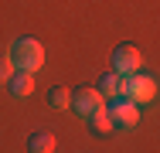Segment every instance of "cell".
<instances>
[{
    "mask_svg": "<svg viewBox=\"0 0 160 153\" xmlns=\"http://www.w3.org/2000/svg\"><path fill=\"white\" fill-rule=\"evenodd\" d=\"M7 58L17 72H38L44 65V44L38 37H17L10 44V51H7Z\"/></svg>",
    "mask_w": 160,
    "mask_h": 153,
    "instance_id": "cell-1",
    "label": "cell"
},
{
    "mask_svg": "<svg viewBox=\"0 0 160 153\" xmlns=\"http://www.w3.org/2000/svg\"><path fill=\"white\" fill-rule=\"evenodd\" d=\"M123 95L133 99L136 106H143V102H150V99L157 95V78H153V75H147V72L123 75Z\"/></svg>",
    "mask_w": 160,
    "mask_h": 153,
    "instance_id": "cell-2",
    "label": "cell"
},
{
    "mask_svg": "<svg viewBox=\"0 0 160 153\" xmlns=\"http://www.w3.org/2000/svg\"><path fill=\"white\" fill-rule=\"evenodd\" d=\"M106 112H109L112 126H119V129H133L140 122V106L133 99H126V95H112L106 102Z\"/></svg>",
    "mask_w": 160,
    "mask_h": 153,
    "instance_id": "cell-3",
    "label": "cell"
},
{
    "mask_svg": "<svg viewBox=\"0 0 160 153\" xmlns=\"http://www.w3.org/2000/svg\"><path fill=\"white\" fill-rule=\"evenodd\" d=\"M102 106H106V99L99 95V89H78V92H72V102H68V109L75 116H82V119H89Z\"/></svg>",
    "mask_w": 160,
    "mask_h": 153,
    "instance_id": "cell-4",
    "label": "cell"
},
{
    "mask_svg": "<svg viewBox=\"0 0 160 153\" xmlns=\"http://www.w3.org/2000/svg\"><path fill=\"white\" fill-rule=\"evenodd\" d=\"M140 68H143V55H140L136 44H119V48L112 51V72L133 75V72H140Z\"/></svg>",
    "mask_w": 160,
    "mask_h": 153,
    "instance_id": "cell-5",
    "label": "cell"
},
{
    "mask_svg": "<svg viewBox=\"0 0 160 153\" xmlns=\"http://www.w3.org/2000/svg\"><path fill=\"white\" fill-rule=\"evenodd\" d=\"M7 92H10L14 99H28L34 92V72H17V68H14V75L7 78Z\"/></svg>",
    "mask_w": 160,
    "mask_h": 153,
    "instance_id": "cell-6",
    "label": "cell"
},
{
    "mask_svg": "<svg viewBox=\"0 0 160 153\" xmlns=\"http://www.w3.org/2000/svg\"><path fill=\"white\" fill-rule=\"evenodd\" d=\"M99 95H102V99L123 95V75H119V72H106V75L99 78Z\"/></svg>",
    "mask_w": 160,
    "mask_h": 153,
    "instance_id": "cell-7",
    "label": "cell"
},
{
    "mask_svg": "<svg viewBox=\"0 0 160 153\" xmlns=\"http://www.w3.org/2000/svg\"><path fill=\"white\" fill-rule=\"evenodd\" d=\"M28 150L31 153H51L55 150V136L48 129H34L31 136H28Z\"/></svg>",
    "mask_w": 160,
    "mask_h": 153,
    "instance_id": "cell-8",
    "label": "cell"
},
{
    "mask_svg": "<svg viewBox=\"0 0 160 153\" xmlns=\"http://www.w3.org/2000/svg\"><path fill=\"white\" fill-rule=\"evenodd\" d=\"M68 102H72V92L62 89V85H55V89L48 92V106H55V109H68Z\"/></svg>",
    "mask_w": 160,
    "mask_h": 153,
    "instance_id": "cell-9",
    "label": "cell"
},
{
    "mask_svg": "<svg viewBox=\"0 0 160 153\" xmlns=\"http://www.w3.org/2000/svg\"><path fill=\"white\" fill-rule=\"evenodd\" d=\"M89 126H92L96 133H109V129H112V119H109V112H106V106H102L99 112H92V116H89Z\"/></svg>",
    "mask_w": 160,
    "mask_h": 153,
    "instance_id": "cell-10",
    "label": "cell"
},
{
    "mask_svg": "<svg viewBox=\"0 0 160 153\" xmlns=\"http://www.w3.org/2000/svg\"><path fill=\"white\" fill-rule=\"evenodd\" d=\"M14 75V65H10V58L7 55H0V85H7V78Z\"/></svg>",
    "mask_w": 160,
    "mask_h": 153,
    "instance_id": "cell-11",
    "label": "cell"
}]
</instances>
